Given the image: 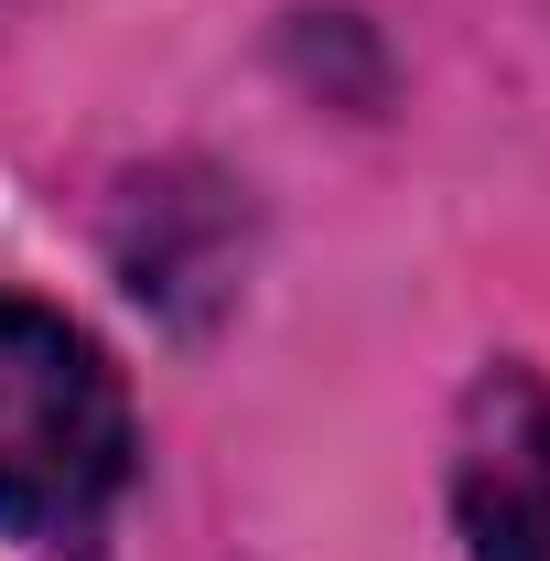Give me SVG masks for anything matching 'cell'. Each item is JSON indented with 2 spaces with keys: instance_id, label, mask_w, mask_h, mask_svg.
<instances>
[{
  "instance_id": "7a4b0ae2",
  "label": "cell",
  "mask_w": 550,
  "mask_h": 561,
  "mask_svg": "<svg viewBox=\"0 0 550 561\" xmlns=\"http://www.w3.org/2000/svg\"><path fill=\"white\" fill-rule=\"evenodd\" d=\"M454 507L475 561H550V389L529 367H496L454 432Z\"/></svg>"
},
{
  "instance_id": "6da1fadb",
  "label": "cell",
  "mask_w": 550,
  "mask_h": 561,
  "mask_svg": "<svg viewBox=\"0 0 550 561\" xmlns=\"http://www.w3.org/2000/svg\"><path fill=\"white\" fill-rule=\"evenodd\" d=\"M130 476V400L66 313L0 291V529L76 551Z\"/></svg>"
}]
</instances>
